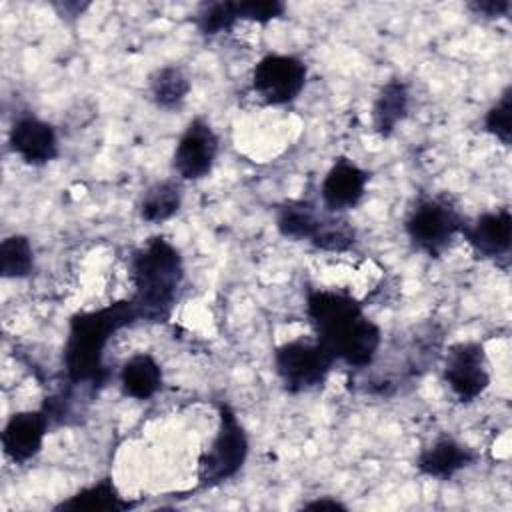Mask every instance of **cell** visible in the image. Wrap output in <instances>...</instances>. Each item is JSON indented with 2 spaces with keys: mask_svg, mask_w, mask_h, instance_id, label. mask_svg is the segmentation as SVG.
Masks as SVG:
<instances>
[{
  "mask_svg": "<svg viewBox=\"0 0 512 512\" xmlns=\"http://www.w3.org/2000/svg\"><path fill=\"white\" fill-rule=\"evenodd\" d=\"M302 508H306V510H346V504H342V502L336 500V498L322 496V498H316V500L306 502Z\"/></svg>",
  "mask_w": 512,
  "mask_h": 512,
  "instance_id": "27",
  "label": "cell"
},
{
  "mask_svg": "<svg viewBox=\"0 0 512 512\" xmlns=\"http://www.w3.org/2000/svg\"><path fill=\"white\" fill-rule=\"evenodd\" d=\"M50 418L44 408L14 412L0 434L2 450L6 458L16 464H26L36 458L44 446V438L50 428Z\"/></svg>",
  "mask_w": 512,
  "mask_h": 512,
  "instance_id": "11",
  "label": "cell"
},
{
  "mask_svg": "<svg viewBox=\"0 0 512 512\" xmlns=\"http://www.w3.org/2000/svg\"><path fill=\"white\" fill-rule=\"evenodd\" d=\"M320 224V214L302 200H290L276 210V228L288 240H312Z\"/></svg>",
  "mask_w": 512,
  "mask_h": 512,
  "instance_id": "20",
  "label": "cell"
},
{
  "mask_svg": "<svg viewBox=\"0 0 512 512\" xmlns=\"http://www.w3.org/2000/svg\"><path fill=\"white\" fill-rule=\"evenodd\" d=\"M306 316L314 338L336 358L352 368L374 362L382 330L366 318L362 304L346 290H308Z\"/></svg>",
  "mask_w": 512,
  "mask_h": 512,
  "instance_id": "1",
  "label": "cell"
},
{
  "mask_svg": "<svg viewBox=\"0 0 512 512\" xmlns=\"http://www.w3.org/2000/svg\"><path fill=\"white\" fill-rule=\"evenodd\" d=\"M336 358L316 338H294L274 350V372L288 394L310 392L324 384Z\"/></svg>",
  "mask_w": 512,
  "mask_h": 512,
  "instance_id": "5",
  "label": "cell"
},
{
  "mask_svg": "<svg viewBox=\"0 0 512 512\" xmlns=\"http://www.w3.org/2000/svg\"><path fill=\"white\" fill-rule=\"evenodd\" d=\"M190 78L178 66L156 68L148 78V96L150 100L164 110L180 108L190 94Z\"/></svg>",
  "mask_w": 512,
  "mask_h": 512,
  "instance_id": "19",
  "label": "cell"
},
{
  "mask_svg": "<svg viewBox=\"0 0 512 512\" xmlns=\"http://www.w3.org/2000/svg\"><path fill=\"white\" fill-rule=\"evenodd\" d=\"M468 8L476 14V16H484V18H500L506 16L512 8L510 0H476L470 2Z\"/></svg>",
  "mask_w": 512,
  "mask_h": 512,
  "instance_id": "26",
  "label": "cell"
},
{
  "mask_svg": "<svg viewBox=\"0 0 512 512\" xmlns=\"http://www.w3.org/2000/svg\"><path fill=\"white\" fill-rule=\"evenodd\" d=\"M218 150L220 140L212 124L204 116H196L186 124L184 132L176 142L172 154V170L178 174L180 180H202L212 172Z\"/></svg>",
  "mask_w": 512,
  "mask_h": 512,
  "instance_id": "9",
  "label": "cell"
},
{
  "mask_svg": "<svg viewBox=\"0 0 512 512\" xmlns=\"http://www.w3.org/2000/svg\"><path fill=\"white\" fill-rule=\"evenodd\" d=\"M130 298L138 320L162 324L170 320L182 280L184 260L178 248L162 236H152L130 256Z\"/></svg>",
  "mask_w": 512,
  "mask_h": 512,
  "instance_id": "3",
  "label": "cell"
},
{
  "mask_svg": "<svg viewBox=\"0 0 512 512\" xmlns=\"http://www.w3.org/2000/svg\"><path fill=\"white\" fill-rule=\"evenodd\" d=\"M284 12H286V6L280 0H240V2H236L238 22L250 20L256 24H268L276 18H282Z\"/></svg>",
  "mask_w": 512,
  "mask_h": 512,
  "instance_id": "25",
  "label": "cell"
},
{
  "mask_svg": "<svg viewBox=\"0 0 512 512\" xmlns=\"http://www.w3.org/2000/svg\"><path fill=\"white\" fill-rule=\"evenodd\" d=\"M138 314L130 300H116L96 310L76 312L68 322L64 372L70 384L102 386L108 380L104 352L116 332L134 324Z\"/></svg>",
  "mask_w": 512,
  "mask_h": 512,
  "instance_id": "2",
  "label": "cell"
},
{
  "mask_svg": "<svg viewBox=\"0 0 512 512\" xmlns=\"http://www.w3.org/2000/svg\"><path fill=\"white\" fill-rule=\"evenodd\" d=\"M182 184L178 180L154 182L138 202V214L148 224H162L178 214L182 206Z\"/></svg>",
  "mask_w": 512,
  "mask_h": 512,
  "instance_id": "18",
  "label": "cell"
},
{
  "mask_svg": "<svg viewBox=\"0 0 512 512\" xmlns=\"http://www.w3.org/2000/svg\"><path fill=\"white\" fill-rule=\"evenodd\" d=\"M308 78L304 60L292 54H266L252 70V90L270 106H286L294 102Z\"/></svg>",
  "mask_w": 512,
  "mask_h": 512,
  "instance_id": "7",
  "label": "cell"
},
{
  "mask_svg": "<svg viewBox=\"0 0 512 512\" xmlns=\"http://www.w3.org/2000/svg\"><path fill=\"white\" fill-rule=\"evenodd\" d=\"M248 436L228 404H218V428L198 460V488L210 490L234 478L248 458Z\"/></svg>",
  "mask_w": 512,
  "mask_h": 512,
  "instance_id": "4",
  "label": "cell"
},
{
  "mask_svg": "<svg viewBox=\"0 0 512 512\" xmlns=\"http://www.w3.org/2000/svg\"><path fill=\"white\" fill-rule=\"evenodd\" d=\"M368 180L370 174L352 160L344 156L334 160L320 186V198L326 212L342 214L358 206L366 194Z\"/></svg>",
  "mask_w": 512,
  "mask_h": 512,
  "instance_id": "12",
  "label": "cell"
},
{
  "mask_svg": "<svg viewBox=\"0 0 512 512\" xmlns=\"http://www.w3.org/2000/svg\"><path fill=\"white\" fill-rule=\"evenodd\" d=\"M136 502H130L120 496L112 478L96 480L94 484L80 488L70 498L54 506V510L70 512H126L134 508Z\"/></svg>",
  "mask_w": 512,
  "mask_h": 512,
  "instance_id": "16",
  "label": "cell"
},
{
  "mask_svg": "<svg viewBox=\"0 0 512 512\" xmlns=\"http://www.w3.org/2000/svg\"><path fill=\"white\" fill-rule=\"evenodd\" d=\"M460 234L482 258L508 256L512 244V212L508 208L484 212L474 222H464Z\"/></svg>",
  "mask_w": 512,
  "mask_h": 512,
  "instance_id": "13",
  "label": "cell"
},
{
  "mask_svg": "<svg viewBox=\"0 0 512 512\" xmlns=\"http://www.w3.org/2000/svg\"><path fill=\"white\" fill-rule=\"evenodd\" d=\"M476 458L478 454L470 446L454 440L452 436H440L430 446L420 450L416 468L424 476L448 480L460 470L472 466Z\"/></svg>",
  "mask_w": 512,
  "mask_h": 512,
  "instance_id": "14",
  "label": "cell"
},
{
  "mask_svg": "<svg viewBox=\"0 0 512 512\" xmlns=\"http://www.w3.org/2000/svg\"><path fill=\"white\" fill-rule=\"evenodd\" d=\"M408 102H410L408 86L398 78L388 80L380 88V92L376 94V100L372 104L374 132H378L382 138H388L396 130V126L406 118Z\"/></svg>",
  "mask_w": 512,
  "mask_h": 512,
  "instance_id": "17",
  "label": "cell"
},
{
  "mask_svg": "<svg viewBox=\"0 0 512 512\" xmlns=\"http://www.w3.org/2000/svg\"><path fill=\"white\" fill-rule=\"evenodd\" d=\"M484 130L504 146L512 142V86H506L500 98L488 108L484 116Z\"/></svg>",
  "mask_w": 512,
  "mask_h": 512,
  "instance_id": "24",
  "label": "cell"
},
{
  "mask_svg": "<svg viewBox=\"0 0 512 512\" xmlns=\"http://www.w3.org/2000/svg\"><path fill=\"white\" fill-rule=\"evenodd\" d=\"M34 270V248L24 234H10L0 244L2 278H26Z\"/></svg>",
  "mask_w": 512,
  "mask_h": 512,
  "instance_id": "22",
  "label": "cell"
},
{
  "mask_svg": "<svg viewBox=\"0 0 512 512\" xmlns=\"http://www.w3.org/2000/svg\"><path fill=\"white\" fill-rule=\"evenodd\" d=\"M8 144L10 150L30 166H44L60 154L56 128L34 114H22L12 122Z\"/></svg>",
  "mask_w": 512,
  "mask_h": 512,
  "instance_id": "10",
  "label": "cell"
},
{
  "mask_svg": "<svg viewBox=\"0 0 512 512\" xmlns=\"http://www.w3.org/2000/svg\"><path fill=\"white\" fill-rule=\"evenodd\" d=\"M120 388L124 396L134 400H150L162 388L164 376L162 366L156 362L152 354L138 352L130 356L120 368Z\"/></svg>",
  "mask_w": 512,
  "mask_h": 512,
  "instance_id": "15",
  "label": "cell"
},
{
  "mask_svg": "<svg viewBox=\"0 0 512 512\" xmlns=\"http://www.w3.org/2000/svg\"><path fill=\"white\" fill-rule=\"evenodd\" d=\"M442 378L454 398L462 404H470L482 396L490 386V370L484 344L474 340L452 344L444 358Z\"/></svg>",
  "mask_w": 512,
  "mask_h": 512,
  "instance_id": "8",
  "label": "cell"
},
{
  "mask_svg": "<svg viewBox=\"0 0 512 512\" xmlns=\"http://www.w3.org/2000/svg\"><path fill=\"white\" fill-rule=\"evenodd\" d=\"M464 220L444 198L420 200L406 216L404 230L410 242L428 256H440L460 234Z\"/></svg>",
  "mask_w": 512,
  "mask_h": 512,
  "instance_id": "6",
  "label": "cell"
},
{
  "mask_svg": "<svg viewBox=\"0 0 512 512\" xmlns=\"http://www.w3.org/2000/svg\"><path fill=\"white\" fill-rule=\"evenodd\" d=\"M238 22L236 16V2L220 0V2H206L200 4L196 12V26L204 36H216L228 32Z\"/></svg>",
  "mask_w": 512,
  "mask_h": 512,
  "instance_id": "23",
  "label": "cell"
},
{
  "mask_svg": "<svg viewBox=\"0 0 512 512\" xmlns=\"http://www.w3.org/2000/svg\"><path fill=\"white\" fill-rule=\"evenodd\" d=\"M310 244L322 252L342 254L356 244V230L342 214L320 216V224L310 240Z\"/></svg>",
  "mask_w": 512,
  "mask_h": 512,
  "instance_id": "21",
  "label": "cell"
}]
</instances>
